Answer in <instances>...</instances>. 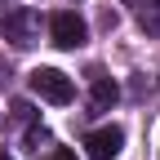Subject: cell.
Returning <instances> with one entry per match:
<instances>
[{
	"instance_id": "obj_7",
	"label": "cell",
	"mask_w": 160,
	"mask_h": 160,
	"mask_svg": "<svg viewBox=\"0 0 160 160\" xmlns=\"http://www.w3.org/2000/svg\"><path fill=\"white\" fill-rule=\"evenodd\" d=\"M142 27H147V31H160V9H156V13L142 9Z\"/></svg>"
},
{
	"instance_id": "obj_10",
	"label": "cell",
	"mask_w": 160,
	"mask_h": 160,
	"mask_svg": "<svg viewBox=\"0 0 160 160\" xmlns=\"http://www.w3.org/2000/svg\"><path fill=\"white\" fill-rule=\"evenodd\" d=\"M0 160H9V156H0Z\"/></svg>"
},
{
	"instance_id": "obj_9",
	"label": "cell",
	"mask_w": 160,
	"mask_h": 160,
	"mask_svg": "<svg viewBox=\"0 0 160 160\" xmlns=\"http://www.w3.org/2000/svg\"><path fill=\"white\" fill-rule=\"evenodd\" d=\"M125 5H138V0H125Z\"/></svg>"
},
{
	"instance_id": "obj_6",
	"label": "cell",
	"mask_w": 160,
	"mask_h": 160,
	"mask_svg": "<svg viewBox=\"0 0 160 160\" xmlns=\"http://www.w3.org/2000/svg\"><path fill=\"white\" fill-rule=\"evenodd\" d=\"M27 142H31V151H40V147L49 142V129H45V125H31V129H27Z\"/></svg>"
},
{
	"instance_id": "obj_5",
	"label": "cell",
	"mask_w": 160,
	"mask_h": 160,
	"mask_svg": "<svg viewBox=\"0 0 160 160\" xmlns=\"http://www.w3.org/2000/svg\"><path fill=\"white\" fill-rule=\"evenodd\" d=\"M116 98H120V85L111 76H93V107L98 111H107V107H116Z\"/></svg>"
},
{
	"instance_id": "obj_1",
	"label": "cell",
	"mask_w": 160,
	"mask_h": 160,
	"mask_svg": "<svg viewBox=\"0 0 160 160\" xmlns=\"http://www.w3.org/2000/svg\"><path fill=\"white\" fill-rule=\"evenodd\" d=\"M0 27H5V40H9L13 49H31L36 40H40V13L27 9V5H18V9L5 13V22H0Z\"/></svg>"
},
{
	"instance_id": "obj_8",
	"label": "cell",
	"mask_w": 160,
	"mask_h": 160,
	"mask_svg": "<svg viewBox=\"0 0 160 160\" xmlns=\"http://www.w3.org/2000/svg\"><path fill=\"white\" fill-rule=\"evenodd\" d=\"M49 160H76V151H71V147H53V156H49Z\"/></svg>"
},
{
	"instance_id": "obj_2",
	"label": "cell",
	"mask_w": 160,
	"mask_h": 160,
	"mask_svg": "<svg viewBox=\"0 0 160 160\" xmlns=\"http://www.w3.org/2000/svg\"><path fill=\"white\" fill-rule=\"evenodd\" d=\"M31 89L45 98V102H58V107H67L71 98H76L71 76H67V71H58V67H36V71H31Z\"/></svg>"
},
{
	"instance_id": "obj_3",
	"label": "cell",
	"mask_w": 160,
	"mask_h": 160,
	"mask_svg": "<svg viewBox=\"0 0 160 160\" xmlns=\"http://www.w3.org/2000/svg\"><path fill=\"white\" fill-rule=\"evenodd\" d=\"M85 36H89V27H85V18H80L76 9H58L49 18V40H53L58 49H80Z\"/></svg>"
},
{
	"instance_id": "obj_4",
	"label": "cell",
	"mask_w": 160,
	"mask_h": 160,
	"mask_svg": "<svg viewBox=\"0 0 160 160\" xmlns=\"http://www.w3.org/2000/svg\"><path fill=\"white\" fill-rule=\"evenodd\" d=\"M85 147H89V160H116L120 147H125V129L120 125H102V129H93L85 138Z\"/></svg>"
}]
</instances>
